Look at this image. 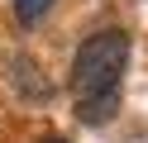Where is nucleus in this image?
Wrapping results in <instances>:
<instances>
[{
	"label": "nucleus",
	"mask_w": 148,
	"mask_h": 143,
	"mask_svg": "<svg viewBox=\"0 0 148 143\" xmlns=\"http://www.w3.org/2000/svg\"><path fill=\"white\" fill-rule=\"evenodd\" d=\"M129 62V34L124 29H100L72 57V95H77L81 124H105L119 110V76Z\"/></svg>",
	"instance_id": "f257e3e1"
},
{
	"label": "nucleus",
	"mask_w": 148,
	"mask_h": 143,
	"mask_svg": "<svg viewBox=\"0 0 148 143\" xmlns=\"http://www.w3.org/2000/svg\"><path fill=\"white\" fill-rule=\"evenodd\" d=\"M43 143H67V138H43Z\"/></svg>",
	"instance_id": "20e7f679"
},
{
	"label": "nucleus",
	"mask_w": 148,
	"mask_h": 143,
	"mask_svg": "<svg viewBox=\"0 0 148 143\" xmlns=\"http://www.w3.org/2000/svg\"><path fill=\"white\" fill-rule=\"evenodd\" d=\"M14 81H19V86H24L29 95H38V100H43V95L53 91L48 81H34V62H29V57H14Z\"/></svg>",
	"instance_id": "f03ea898"
},
{
	"label": "nucleus",
	"mask_w": 148,
	"mask_h": 143,
	"mask_svg": "<svg viewBox=\"0 0 148 143\" xmlns=\"http://www.w3.org/2000/svg\"><path fill=\"white\" fill-rule=\"evenodd\" d=\"M48 10H53V0H14V14H19V24H38Z\"/></svg>",
	"instance_id": "7ed1b4c3"
}]
</instances>
